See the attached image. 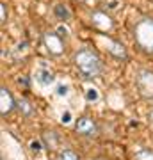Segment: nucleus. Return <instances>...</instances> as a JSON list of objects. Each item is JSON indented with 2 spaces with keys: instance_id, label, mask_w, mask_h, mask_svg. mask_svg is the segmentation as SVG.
Returning a JSON list of instances; mask_svg holds the SVG:
<instances>
[{
  "instance_id": "obj_15",
  "label": "nucleus",
  "mask_w": 153,
  "mask_h": 160,
  "mask_svg": "<svg viewBox=\"0 0 153 160\" xmlns=\"http://www.w3.org/2000/svg\"><path fill=\"white\" fill-rule=\"evenodd\" d=\"M30 149H32V151H39V149H41V144L38 142V141H34V142L30 144Z\"/></svg>"
},
{
  "instance_id": "obj_12",
  "label": "nucleus",
  "mask_w": 153,
  "mask_h": 160,
  "mask_svg": "<svg viewBox=\"0 0 153 160\" xmlns=\"http://www.w3.org/2000/svg\"><path fill=\"white\" fill-rule=\"evenodd\" d=\"M98 96H100V94H98L96 89H87V91H85V98H87V102H96Z\"/></svg>"
},
{
  "instance_id": "obj_14",
  "label": "nucleus",
  "mask_w": 153,
  "mask_h": 160,
  "mask_svg": "<svg viewBox=\"0 0 153 160\" xmlns=\"http://www.w3.org/2000/svg\"><path fill=\"white\" fill-rule=\"evenodd\" d=\"M61 121H63V123H66V125H68L69 121H71V114H69V112H64V114H63V119H61Z\"/></svg>"
},
{
  "instance_id": "obj_4",
  "label": "nucleus",
  "mask_w": 153,
  "mask_h": 160,
  "mask_svg": "<svg viewBox=\"0 0 153 160\" xmlns=\"http://www.w3.org/2000/svg\"><path fill=\"white\" fill-rule=\"evenodd\" d=\"M0 110H2V116H7L9 112H11L13 109H14V100H13V96H11V92L7 91L6 87H2L0 89Z\"/></svg>"
},
{
  "instance_id": "obj_16",
  "label": "nucleus",
  "mask_w": 153,
  "mask_h": 160,
  "mask_svg": "<svg viewBox=\"0 0 153 160\" xmlns=\"http://www.w3.org/2000/svg\"><path fill=\"white\" fill-rule=\"evenodd\" d=\"M57 92H59V94L63 96V94H66V92H68V87H66V86H61V87H59V91H57Z\"/></svg>"
},
{
  "instance_id": "obj_2",
  "label": "nucleus",
  "mask_w": 153,
  "mask_h": 160,
  "mask_svg": "<svg viewBox=\"0 0 153 160\" xmlns=\"http://www.w3.org/2000/svg\"><path fill=\"white\" fill-rule=\"evenodd\" d=\"M135 41L141 48L153 52V18H144L135 25Z\"/></svg>"
},
{
  "instance_id": "obj_8",
  "label": "nucleus",
  "mask_w": 153,
  "mask_h": 160,
  "mask_svg": "<svg viewBox=\"0 0 153 160\" xmlns=\"http://www.w3.org/2000/svg\"><path fill=\"white\" fill-rule=\"evenodd\" d=\"M55 14L61 18V20H64V22H68L69 20V11L64 6H55Z\"/></svg>"
},
{
  "instance_id": "obj_13",
  "label": "nucleus",
  "mask_w": 153,
  "mask_h": 160,
  "mask_svg": "<svg viewBox=\"0 0 153 160\" xmlns=\"http://www.w3.org/2000/svg\"><path fill=\"white\" fill-rule=\"evenodd\" d=\"M0 22L2 23H6V4H0Z\"/></svg>"
},
{
  "instance_id": "obj_10",
  "label": "nucleus",
  "mask_w": 153,
  "mask_h": 160,
  "mask_svg": "<svg viewBox=\"0 0 153 160\" xmlns=\"http://www.w3.org/2000/svg\"><path fill=\"white\" fill-rule=\"evenodd\" d=\"M18 107H20V110H22L25 116H28L30 112H32V109H30V105H28V102H25V100H20V102L16 103Z\"/></svg>"
},
{
  "instance_id": "obj_7",
  "label": "nucleus",
  "mask_w": 153,
  "mask_h": 160,
  "mask_svg": "<svg viewBox=\"0 0 153 160\" xmlns=\"http://www.w3.org/2000/svg\"><path fill=\"white\" fill-rule=\"evenodd\" d=\"M59 160H80V158H79V155L75 153V151L64 149V151H61V155H59Z\"/></svg>"
},
{
  "instance_id": "obj_5",
  "label": "nucleus",
  "mask_w": 153,
  "mask_h": 160,
  "mask_svg": "<svg viewBox=\"0 0 153 160\" xmlns=\"http://www.w3.org/2000/svg\"><path fill=\"white\" fill-rule=\"evenodd\" d=\"M45 45L48 46V50H50L52 53H55V55H59V53L63 52V41H61V38L57 34H54V32H46L45 34Z\"/></svg>"
},
{
  "instance_id": "obj_1",
  "label": "nucleus",
  "mask_w": 153,
  "mask_h": 160,
  "mask_svg": "<svg viewBox=\"0 0 153 160\" xmlns=\"http://www.w3.org/2000/svg\"><path fill=\"white\" fill-rule=\"evenodd\" d=\"M75 64H77V68L80 69V73L85 75V77H94V75H98L100 69H102L100 59H98L91 50H80L79 53L75 55Z\"/></svg>"
},
{
  "instance_id": "obj_6",
  "label": "nucleus",
  "mask_w": 153,
  "mask_h": 160,
  "mask_svg": "<svg viewBox=\"0 0 153 160\" xmlns=\"http://www.w3.org/2000/svg\"><path fill=\"white\" fill-rule=\"evenodd\" d=\"M36 80L39 82L41 86H50V84H54V75L48 69H39L36 73Z\"/></svg>"
},
{
  "instance_id": "obj_11",
  "label": "nucleus",
  "mask_w": 153,
  "mask_h": 160,
  "mask_svg": "<svg viewBox=\"0 0 153 160\" xmlns=\"http://www.w3.org/2000/svg\"><path fill=\"white\" fill-rule=\"evenodd\" d=\"M110 52H112L116 57H125V50H123V46L116 45V43H112V48H110Z\"/></svg>"
},
{
  "instance_id": "obj_3",
  "label": "nucleus",
  "mask_w": 153,
  "mask_h": 160,
  "mask_svg": "<svg viewBox=\"0 0 153 160\" xmlns=\"http://www.w3.org/2000/svg\"><path fill=\"white\" fill-rule=\"evenodd\" d=\"M75 130H77V133H82V135H96L98 126L89 118H80L75 125Z\"/></svg>"
},
{
  "instance_id": "obj_9",
  "label": "nucleus",
  "mask_w": 153,
  "mask_h": 160,
  "mask_svg": "<svg viewBox=\"0 0 153 160\" xmlns=\"http://www.w3.org/2000/svg\"><path fill=\"white\" fill-rule=\"evenodd\" d=\"M135 160H153V153L150 149H141L135 153Z\"/></svg>"
}]
</instances>
